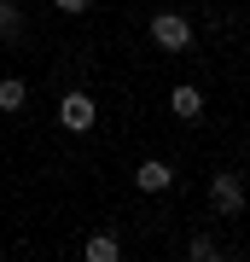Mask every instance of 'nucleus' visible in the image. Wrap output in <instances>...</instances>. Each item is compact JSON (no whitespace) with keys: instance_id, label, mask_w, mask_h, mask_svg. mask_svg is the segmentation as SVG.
Wrapping results in <instances>:
<instances>
[{"instance_id":"nucleus-1","label":"nucleus","mask_w":250,"mask_h":262,"mask_svg":"<svg viewBox=\"0 0 250 262\" xmlns=\"http://www.w3.org/2000/svg\"><path fill=\"white\" fill-rule=\"evenodd\" d=\"M146 35H151L157 53H186V47H192V24H186L180 12H157V18L146 24Z\"/></svg>"},{"instance_id":"nucleus-2","label":"nucleus","mask_w":250,"mask_h":262,"mask_svg":"<svg viewBox=\"0 0 250 262\" xmlns=\"http://www.w3.org/2000/svg\"><path fill=\"white\" fill-rule=\"evenodd\" d=\"M93 117H99V105H93V94H82V88H70V94L58 99V122H64L70 134H87Z\"/></svg>"},{"instance_id":"nucleus-3","label":"nucleus","mask_w":250,"mask_h":262,"mask_svg":"<svg viewBox=\"0 0 250 262\" xmlns=\"http://www.w3.org/2000/svg\"><path fill=\"white\" fill-rule=\"evenodd\" d=\"M210 210L215 215H239L244 210V181L239 175H210Z\"/></svg>"},{"instance_id":"nucleus-4","label":"nucleus","mask_w":250,"mask_h":262,"mask_svg":"<svg viewBox=\"0 0 250 262\" xmlns=\"http://www.w3.org/2000/svg\"><path fill=\"white\" fill-rule=\"evenodd\" d=\"M134 187H140V192H169V187H175V163H163V158H140Z\"/></svg>"},{"instance_id":"nucleus-5","label":"nucleus","mask_w":250,"mask_h":262,"mask_svg":"<svg viewBox=\"0 0 250 262\" xmlns=\"http://www.w3.org/2000/svg\"><path fill=\"white\" fill-rule=\"evenodd\" d=\"M169 111H175L180 122H198V117H204V88H198V82H175V88H169Z\"/></svg>"},{"instance_id":"nucleus-6","label":"nucleus","mask_w":250,"mask_h":262,"mask_svg":"<svg viewBox=\"0 0 250 262\" xmlns=\"http://www.w3.org/2000/svg\"><path fill=\"white\" fill-rule=\"evenodd\" d=\"M29 105V82L24 76H0V117H18Z\"/></svg>"},{"instance_id":"nucleus-7","label":"nucleus","mask_w":250,"mask_h":262,"mask_svg":"<svg viewBox=\"0 0 250 262\" xmlns=\"http://www.w3.org/2000/svg\"><path fill=\"white\" fill-rule=\"evenodd\" d=\"M0 41H6V47L24 41V6L18 0H0Z\"/></svg>"},{"instance_id":"nucleus-8","label":"nucleus","mask_w":250,"mask_h":262,"mask_svg":"<svg viewBox=\"0 0 250 262\" xmlns=\"http://www.w3.org/2000/svg\"><path fill=\"white\" fill-rule=\"evenodd\" d=\"M82 256H87V262H117V256H122V245H117L111 233H93V239L82 245Z\"/></svg>"},{"instance_id":"nucleus-9","label":"nucleus","mask_w":250,"mask_h":262,"mask_svg":"<svg viewBox=\"0 0 250 262\" xmlns=\"http://www.w3.org/2000/svg\"><path fill=\"white\" fill-rule=\"evenodd\" d=\"M186 256H192V262H221L227 251H221L210 233H192V239H186Z\"/></svg>"},{"instance_id":"nucleus-10","label":"nucleus","mask_w":250,"mask_h":262,"mask_svg":"<svg viewBox=\"0 0 250 262\" xmlns=\"http://www.w3.org/2000/svg\"><path fill=\"white\" fill-rule=\"evenodd\" d=\"M53 6H58V12H87L93 0H53Z\"/></svg>"},{"instance_id":"nucleus-11","label":"nucleus","mask_w":250,"mask_h":262,"mask_svg":"<svg viewBox=\"0 0 250 262\" xmlns=\"http://www.w3.org/2000/svg\"><path fill=\"white\" fill-rule=\"evenodd\" d=\"M244 53H250V35H244Z\"/></svg>"}]
</instances>
